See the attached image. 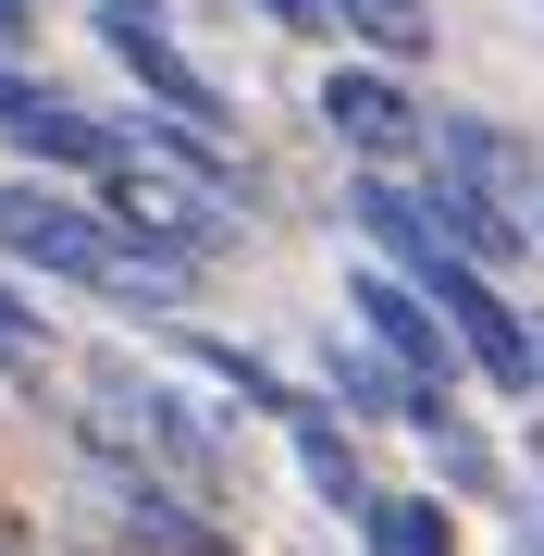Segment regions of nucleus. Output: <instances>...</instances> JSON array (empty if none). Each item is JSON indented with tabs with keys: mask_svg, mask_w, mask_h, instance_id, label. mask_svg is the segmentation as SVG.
<instances>
[{
	"mask_svg": "<svg viewBox=\"0 0 544 556\" xmlns=\"http://www.w3.org/2000/svg\"><path fill=\"white\" fill-rule=\"evenodd\" d=\"M421 298H433V321H445V334H458L470 358H483V383H507V396H532V383H544V358H532V321H520V309H507L495 285H483V260H458V248H445L433 273H421Z\"/></svg>",
	"mask_w": 544,
	"mask_h": 556,
	"instance_id": "nucleus-1",
	"label": "nucleus"
},
{
	"mask_svg": "<svg viewBox=\"0 0 544 556\" xmlns=\"http://www.w3.org/2000/svg\"><path fill=\"white\" fill-rule=\"evenodd\" d=\"M0 260H38V273L62 285H112V223L100 211H75V199H50V186H0Z\"/></svg>",
	"mask_w": 544,
	"mask_h": 556,
	"instance_id": "nucleus-2",
	"label": "nucleus"
},
{
	"mask_svg": "<svg viewBox=\"0 0 544 556\" xmlns=\"http://www.w3.org/2000/svg\"><path fill=\"white\" fill-rule=\"evenodd\" d=\"M100 38H112V62H124V75H137V87H149V100H162L174 124H223V87H211L199 62H186L162 25L137 13V0H100Z\"/></svg>",
	"mask_w": 544,
	"mask_h": 556,
	"instance_id": "nucleus-3",
	"label": "nucleus"
},
{
	"mask_svg": "<svg viewBox=\"0 0 544 556\" xmlns=\"http://www.w3.org/2000/svg\"><path fill=\"white\" fill-rule=\"evenodd\" d=\"M100 408H112V420H124V433H137L149 457H162L174 482H211V470H223L211 420L186 408V396H162V383H137V371H100Z\"/></svg>",
	"mask_w": 544,
	"mask_h": 556,
	"instance_id": "nucleus-4",
	"label": "nucleus"
},
{
	"mask_svg": "<svg viewBox=\"0 0 544 556\" xmlns=\"http://www.w3.org/2000/svg\"><path fill=\"white\" fill-rule=\"evenodd\" d=\"M322 124L359 161H396V149H421V112H408V87L396 75H371V62H346V75L322 87Z\"/></svg>",
	"mask_w": 544,
	"mask_h": 556,
	"instance_id": "nucleus-5",
	"label": "nucleus"
},
{
	"mask_svg": "<svg viewBox=\"0 0 544 556\" xmlns=\"http://www.w3.org/2000/svg\"><path fill=\"white\" fill-rule=\"evenodd\" d=\"M346 298H359L371 346L396 358L408 383H433V371H445V321H433V298H421V285H408V273H359V285H346Z\"/></svg>",
	"mask_w": 544,
	"mask_h": 556,
	"instance_id": "nucleus-6",
	"label": "nucleus"
},
{
	"mask_svg": "<svg viewBox=\"0 0 544 556\" xmlns=\"http://www.w3.org/2000/svg\"><path fill=\"white\" fill-rule=\"evenodd\" d=\"M0 137H13L25 161H62V174H112V161H124V137H112V124H100V112H75V100H50V87H25Z\"/></svg>",
	"mask_w": 544,
	"mask_h": 556,
	"instance_id": "nucleus-7",
	"label": "nucleus"
},
{
	"mask_svg": "<svg viewBox=\"0 0 544 556\" xmlns=\"http://www.w3.org/2000/svg\"><path fill=\"white\" fill-rule=\"evenodd\" d=\"M334 396L346 408H383V420H433V383H408L383 346H334Z\"/></svg>",
	"mask_w": 544,
	"mask_h": 556,
	"instance_id": "nucleus-8",
	"label": "nucleus"
},
{
	"mask_svg": "<svg viewBox=\"0 0 544 556\" xmlns=\"http://www.w3.org/2000/svg\"><path fill=\"white\" fill-rule=\"evenodd\" d=\"M421 211H433V236L458 248V260H507V248H520V223H507V211L483 199V186H458V174H445V186H433Z\"/></svg>",
	"mask_w": 544,
	"mask_h": 556,
	"instance_id": "nucleus-9",
	"label": "nucleus"
},
{
	"mask_svg": "<svg viewBox=\"0 0 544 556\" xmlns=\"http://www.w3.org/2000/svg\"><path fill=\"white\" fill-rule=\"evenodd\" d=\"M359 223H371V236H383V248H396V260H408V285H421V273H433V260H445V236H433V211H421V199H408V186H383V174L359 186Z\"/></svg>",
	"mask_w": 544,
	"mask_h": 556,
	"instance_id": "nucleus-10",
	"label": "nucleus"
},
{
	"mask_svg": "<svg viewBox=\"0 0 544 556\" xmlns=\"http://www.w3.org/2000/svg\"><path fill=\"white\" fill-rule=\"evenodd\" d=\"M371 556H458V532H445V507L433 495H371Z\"/></svg>",
	"mask_w": 544,
	"mask_h": 556,
	"instance_id": "nucleus-11",
	"label": "nucleus"
},
{
	"mask_svg": "<svg viewBox=\"0 0 544 556\" xmlns=\"http://www.w3.org/2000/svg\"><path fill=\"white\" fill-rule=\"evenodd\" d=\"M124 519H137L162 556H223V532H199V519L174 507V482H149V470H124Z\"/></svg>",
	"mask_w": 544,
	"mask_h": 556,
	"instance_id": "nucleus-12",
	"label": "nucleus"
},
{
	"mask_svg": "<svg viewBox=\"0 0 544 556\" xmlns=\"http://www.w3.org/2000/svg\"><path fill=\"white\" fill-rule=\"evenodd\" d=\"M445 174H458V186H483V199H507V186H520V149H507L495 124L445 112Z\"/></svg>",
	"mask_w": 544,
	"mask_h": 556,
	"instance_id": "nucleus-13",
	"label": "nucleus"
},
{
	"mask_svg": "<svg viewBox=\"0 0 544 556\" xmlns=\"http://www.w3.org/2000/svg\"><path fill=\"white\" fill-rule=\"evenodd\" d=\"M284 420H298V457H309V482H322L334 507H371V482H359V457H346V433H334V420L309 408V396L284 408Z\"/></svg>",
	"mask_w": 544,
	"mask_h": 556,
	"instance_id": "nucleus-14",
	"label": "nucleus"
},
{
	"mask_svg": "<svg viewBox=\"0 0 544 556\" xmlns=\"http://www.w3.org/2000/svg\"><path fill=\"white\" fill-rule=\"evenodd\" d=\"M334 13H346V38H371L383 62H421L433 50V13H421V0H334Z\"/></svg>",
	"mask_w": 544,
	"mask_h": 556,
	"instance_id": "nucleus-15",
	"label": "nucleus"
},
{
	"mask_svg": "<svg viewBox=\"0 0 544 556\" xmlns=\"http://www.w3.org/2000/svg\"><path fill=\"white\" fill-rule=\"evenodd\" d=\"M261 13H273V25H322V0H261Z\"/></svg>",
	"mask_w": 544,
	"mask_h": 556,
	"instance_id": "nucleus-16",
	"label": "nucleus"
},
{
	"mask_svg": "<svg viewBox=\"0 0 544 556\" xmlns=\"http://www.w3.org/2000/svg\"><path fill=\"white\" fill-rule=\"evenodd\" d=\"M13 100H25V75H13V50H0V124H13Z\"/></svg>",
	"mask_w": 544,
	"mask_h": 556,
	"instance_id": "nucleus-17",
	"label": "nucleus"
},
{
	"mask_svg": "<svg viewBox=\"0 0 544 556\" xmlns=\"http://www.w3.org/2000/svg\"><path fill=\"white\" fill-rule=\"evenodd\" d=\"M0 50H25V0H0Z\"/></svg>",
	"mask_w": 544,
	"mask_h": 556,
	"instance_id": "nucleus-18",
	"label": "nucleus"
},
{
	"mask_svg": "<svg viewBox=\"0 0 544 556\" xmlns=\"http://www.w3.org/2000/svg\"><path fill=\"white\" fill-rule=\"evenodd\" d=\"M0 556H25V544H13V519H0Z\"/></svg>",
	"mask_w": 544,
	"mask_h": 556,
	"instance_id": "nucleus-19",
	"label": "nucleus"
},
{
	"mask_svg": "<svg viewBox=\"0 0 544 556\" xmlns=\"http://www.w3.org/2000/svg\"><path fill=\"white\" fill-rule=\"evenodd\" d=\"M532 358H544V346H532Z\"/></svg>",
	"mask_w": 544,
	"mask_h": 556,
	"instance_id": "nucleus-20",
	"label": "nucleus"
}]
</instances>
